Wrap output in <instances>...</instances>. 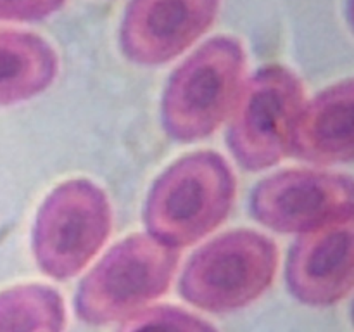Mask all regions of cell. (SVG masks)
<instances>
[{
  "label": "cell",
  "instance_id": "cell-15",
  "mask_svg": "<svg viewBox=\"0 0 354 332\" xmlns=\"http://www.w3.org/2000/svg\"><path fill=\"white\" fill-rule=\"evenodd\" d=\"M348 12H349V21H351V26H353V30H354V0H349Z\"/></svg>",
  "mask_w": 354,
  "mask_h": 332
},
{
  "label": "cell",
  "instance_id": "cell-4",
  "mask_svg": "<svg viewBox=\"0 0 354 332\" xmlns=\"http://www.w3.org/2000/svg\"><path fill=\"white\" fill-rule=\"evenodd\" d=\"M279 266L275 242L256 230H232L197 249L180 279L187 303L209 313H230L254 303L272 286Z\"/></svg>",
  "mask_w": 354,
  "mask_h": 332
},
{
  "label": "cell",
  "instance_id": "cell-5",
  "mask_svg": "<svg viewBox=\"0 0 354 332\" xmlns=\"http://www.w3.org/2000/svg\"><path fill=\"white\" fill-rule=\"evenodd\" d=\"M113 213L106 192L88 178H71L48 192L31 235L35 261L45 275L68 280L78 275L104 248Z\"/></svg>",
  "mask_w": 354,
  "mask_h": 332
},
{
  "label": "cell",
  "instance_id": "cell-16",
  "mask_svg": "<svg viewBox=\"0 0 354 332\" xmlns=\"http://www.w3.org/2000/svg\"><path fill=\"white\" fill-rule=\"evenodd\" d=\"M351 317H353V324H354V304H353V313H351Z\"/></svg>",
  "mask_w": 354,
  "mask_h": 332
},
{
  "label": "cell",
  "instance_id": "cell-14",
  "mask_svg": "<svg viewBox=\"0 0 354 332\" xmlns=\"http://www.w3.org/2000/svg\"><path fill=\"white\" fill-rule=\"evenodd\" d=\"M64 3L66 0H0V21H41Z\"/></svg>",
  "mask_w": 354,
  "mask_h": 332
},
{
  "label": "cell",
  "instance_id": "cell-9",
  "mask_svg": "<svg viewBox=\"0 0 354 332\" xmlns=\"http://www.w3.org/2000/svg\"><path fill=\"white\" fill-rule=\"evenodd\" d=\"M289 293L308 306H332L354 289V214L301 234L286 266Z\"/></svg>",
  "mask_w": 354,
  "mask_h": 332
},
{
  "label": "cell",
  "instance_id": "cell-3",
  "mask_svg": "<svg viewBox=\"0 0 354 332\" xmlns=\"http://www.w3.org/2000/svg\"><path fill=\"white\" fill-rule=\"evenodd\" d=\"M180 252L149 234L130 235L109 249L82 280L75 297L80 320L106 325L140 311L169 289Z\"/></svg>",
  "mask_w": 354,
  "mask_h": 332
},
{
  "label": "cell",
  "instance_id": "cell-8",
  "mask_svg": "<svg viewBox=\"0 0 354 332\" xmlns=\"http://www.w3.org/2000/svg\"><path fill=\"white\" fill-rule=\"evenodd\" d=\"M218 10L220 0H130L120 47L135 64H166L209 30Z\"/></svg>",
  "mask_w": 354,
  "mask_h": 332
},
{
  "label": "cell",
  "instance_id": "cell-11",
  "mask_svg": "<svg viewBox=\"0 0 354 332\" xmlns=\"http://www.w3.org/2000/svg\"><path fill=\"white\" fill-rule=\"evenodd\" d=\"M59 57L45 38L0 30V106L40 95L57 78Z\"/></svg>",
  "mask_w": 354,
  "mask_h": 332
},
{
  "label": "cell",
  "instance_id": "cell-1",
  "mask_svg": "<svg viewBox=\"0 0 354 332\" xmlns=\"http://www.w3.org/2000/svg\"><path fill=\"white\" fill-rule=\"evenodd\" d=\"M234 172L213 151L187 154L152 183L144 206L147 234L173 249L196 244L216 230L235 201Z\"/></svg>",
  "mask_w": 354,
  "mask_h": 332
},
{
  "label": "cell",
  "instance_id": "cell-2",
  "mask_svg": "<svg viewBox=\"0 0 354 332\" xmlns=\"http://www.w3.org/2000/svg\"><path fill=\"white\" fill-rule=\"evenodd\" d=\"M245 50L234 37L201 45L169 76L161 99V123L173 140L209 137L230 116L245 73Z\"/></svg>",
  "mask_w": 354,
  "mask_h": 332
},
{
  "label": "cell",
  "instance_id": "cell-13",
  "mask_svg": "<svg viewBox=\"0 0 354 332\" xmlns=\"http://www.w3.org/2000/svg\"><path fill=\"white\" fill-rule=\"evenodd\" d=\"M118 332H218L209 322L175 306H152L124 318Z\"/></svg>",
  "mask_w": 354,
  "mask_h": 332
},
{
  "label": "cell",
  "instance_id": "cell-10",
  "mask_svg": "<svg viewBox=\"0 0 354 332\" xmlns=\"http://www.w3.org/2000/svg\"><path fill=\"white\" fill-rule=\"evenodd\" d=\"M290 154L313 165L354 161V78L328 86L304 104Z\"/></svg>",
  "mask_w": 354,
  "mask_h": 332
},
{
  "label": "cell",
  "instance_id": "cell-12",
  "mask_svg": "<svg viewBox=\"0 0 354 332\" xmlns=\"http://www.w3.org/2000/svg\"><path fill=\"white\" fill-rule=\"evenodd\" d=\"M61 294L44 284H24L0 293V332H62Z\"/></svg>",
  "mask_w": 354,
  "mask_h": 332
},
{
  "label": "cell",
  "instance_id": "cell-6",
  "mask_svg": "<svg viewBox=\"0 0 354 332\" xmlns=\"http://www.w3.org/2000/svg\"><path fill=\"white\" fill-rule=\"evenodd\" d=\"M304 104L303 83L286 66L270 64L249 76L228 116L227 145L235 161L249 172L279 165L290 154Z\"/></svg>",
  "mask_w": 354,
  "mask_h": 332
},
{
  "label": "cell",
  "instance_id": "cell-7",
  "mask_svg": "<svg viewBox=\"0 0 354 332\" xmlns=\"http://www.w3.org/2000/svg\"><path fill=\"white\" fill-rule=\"evenodd\" d=\"M251 213L280 234H306L354 214V178L322 169H283L254 187Z\"/></svg>",
  "mask_w": 354,
  "mask_h": 332
}]
</instances>
